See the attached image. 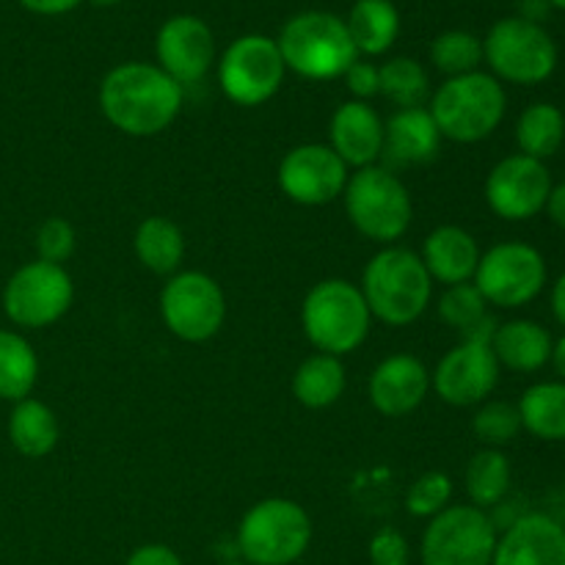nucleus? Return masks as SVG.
<instances>
[{
	"mask_svg": "<svg viewBox=\"0 0 565 565\" xmlns=\"http://www.w3.org/2000/svg\"><path fill=\"white\" fill-rule=\"evenodd\" d=\"M99 110L119 132L149 138L169 130L182 110V86L160 66L130 61L99 83Z\"/></svg>",
	"mask_w": 565,
	"mask_h": 565,
	"instance_id": "nucleus-1",
	"label": "nucleus"
},
{
	"mask_svg": "<svg viewBox=\"0 0 565 565\" xmlns=\"http://www.w3.org/2000/svg\"><path fill=\"white\" fill-rule=\"evenodd\" d=\"M359 290L373 318L392 329H403L428 312L430 298H434V279L417 252L386 246L364 265Z\"/></svg>",
	"mask_w": 565,
	"mask_h": 565,
	"instance_id": "nucleus-2",
	"label": "nucleus"
},
{
	"mask_svg": "<svg viewBox=\"0 0 565 565\" xmlns=\"http://www.w3.org/2000/svg\"><path fill=\"white\" fill-rule=\"evenodd\" d=\"M428 110L441 138L478 143L500 130L508 110L505 86L491 72L447 77L428 99Z\"/></svg>",
	"mask_w": 565,
	"mask_h": 565,
	"instance_id": "nucleus-3",
	"label": "nucleus"
},
{
	"mask_svg": "<svg viewBox=\"0 0 565 565\" xmlns=\"http://www.w3.org/2000/svg\"><path fill=\"white\" fill-rule=\"evenodd\" d=\"M281 61L307 81H334L359 58L345 20L329 11H303L285 22L279 39Z\"/></svg>",
	"mask_w": 565,
	"mask_h": 565,
	"instance_id": "nucleus-4",
	"label": "nucleus"
},
{
	"mask_svg": "<svg viewBox=\"0 0 565 565\" xmlns=\"http://www.w3.org/2000/svg\"><path fill=\"white\" fill-rule=\"evenodd\" d=\"M370 315L362 290L345 279H323L307 292L301 307V326L318 353L345 356L367 340Z\"/></svg>",
	"mask_w": 565,
	"mask_h": 565,
	"instance_id": "nucleus-5",
	"label": "nucleus"
},
{
	"mask_svg": "<svg viewBox=\"0 0 565 565\" xmlns=\"http://www.w3.org/2000/svg\"><path fill=\"white\" fill-rule=\"evenodd\" d=\"M342 199L359 235L381 246H395V241H401L412 226V193L395 171L379 163L353 171Z\"/></svg>",
	"mask_w": 565,
	"mask_h": 565,
	"instance_id": "nucleus-6",
	"label": "nucleus"
},
{
	"mask_svg": "<svg viewBox=\"0 0 565 565\" xmlns=\"http://www.w3.org/2000/svg\"><path fill=\"white\" fill-rule=\"evenodd\" d=\"M312 544V519L298 502L270 497L246 511L237 527V550L248 565H292Z\"/></svg>",
	"mask_w": 565,
	"mask_h": 565,
	"instance_id": "nucleus-7",
	"label": "nucleus"
},
{
	"mask_svg": "<svg viewBox=\"0 0 565 565\" xmlns=\"http://www.w3.org/2000/svg\"><path fill=\"white\" fill-rule=\"evenodd\" d=\"M557 44L544 25L524 17H505L494 22L483 39V61L500 83L539 86L557 70Z\"/></svg>",
	"mask_w": 565,
	"mask_h": 565,
	"instance_id": "nucleus-8",
	"label": "nucleus"
},
{
	"mask_svg": "<svg viewBox=\"0 0 565 565\" xmlns=\"http://www.w3.org/2000/svg\"><path fill=\"white\" fill-rule=\"evenodd\" d=\"M472 285L489 307L522 309L533 303L550 285V265L535 246L505 241L480 254Z\"/></svg>",
	"mask_w": 565,
	"mask_h": 565,
	"instance_id": "nucleus-9",
	"label": "nucleus"
},
{
	"mask_svg": "<svg viewBox=\"0 0 565 565\" xmlns=\"http://www.w3.org/2000/svg\"><path fill=\"white\" fill-rule=\"evenodd\" d=\"M497 524L475 505H450L430 519L419 544L423 565H491Z\"/></svg>",
	"mask_w": 565,
	"mask_h": 565,
	"instance_id": "nucleus-10",
	"label": "nucleus"
},
{
	"mask_svg": "<svg viewBox=\"0 0 565 565\" xmlns=\"http://www.w3.org/2000/svg\"><path fill=\"white\" fill-rule=\"evenodd\" d=\"M285 61H281L276 39L263 33H248L235 39L218 61V83L226 99L241 108H257L276 97L285 83Z\"/></svg>",
	"mask_w": 565,
	"mask_h": 565,
	"instance_id": "nucleus-11",
	"label": "nucleus"
},
{
	"mask_svg": "<svg viewBox=\"0 0 565 565\" xmlns=\"http://www.w3.org/2000/svg\"><path fill=\"white\" fill-rule=\"evenodd\" d=\"M75 285L64 265L33 259L17 268L3 287V312L20 329H47L72 307Z\"/></svg>",
	"mask_w": 565,
	"mask_h": 565,
	"instance_id": "nucleus-12",
	"label": "nucleus"
},
{
	"mask_svg": "<svg viewBox=\"0 0 565 565\" xmlns=\"http://www.w3.org/2000/svg\"><path fill=\"white\" fill-rule=\"evenodd\" d=\"M160 318L177 340H213L226 318L224 290L213 276L202 270H182L169 276L160 292Z\"/></svg>",
	"mask_w": 565,
	"mask_h": 565,
	"instance_id": "nucleus-13",
	"label": "nucleus"
},
{
	"mask_svg": "<svg viewBox=\"0 0 565 565\" xmlns=\"http://www.w3.org/2000/svg\"><path fill=\"white\" fill-rule=\"evenodd\" d=\"M500 362L491 351V337H463L441 356L430 373V390L456 408L480 406L500 384Z\"/></svg>",
	"mask_w": 565,
	"mask_h": 565,
	"instance_id": "nucleus-14",
	"label": "nucleus"
},
{
	"mask_svg": "<svg viewBox=\"0 0 565 565\" xmlns=\"http://www.w3.org/2000/svg\"><path fill=\"white\" fill-rule=\"evenodd\" d=\"M552 185H555V180H552L550 166L516 152L502 158L489 171L483 193L486 204H489L497 218L522 224V221L544 213Z\"/></svg>",
	"mask_w": 565,
	"mask_h": 565,
	"instance_id": "nucleus-15",
	"label": "nucleus"
},
{
	"mask_svg": "<svg viewBox=\"0 0 565 565\" xmlns=\"http://www.w3.org/2000/svg\"><path fill=\"white\" fill-rule=\"evenodd\" d=\"M348 166L329 143H301L279 163V188L301 207H320L345 193Z\"/></svg>",
	"mask_w": 565,
	"mask_h": 565,
	"instance_id": "nucleus-16",
	"label": "nucleus"
},
{
	"mask_svg": "<svg viewBox=\"0 0 565 565\" xmlns=\"http://www.w3.org/2000/svg\"><path fill=\"white\" fill-rule=\"evenodd\" d=\"M160 70L180 86L199 83L215 61V36L204 20L193 14H177L158 31Z\"/></svg>",
	"mask_w": 565,
	"mask_h": 565,
	"instance_id": "nucleus-17",
	"label": "nucleus"
},
{
	"mask_svg": "<svg viewBox=\"0 0 565 565\" xmlns=\"http://www.w3.org/2000/svg\"><path fill=\"white\" fill-rule=\"evenodd\" d=\"M370 403L384 417H408L430 392V370L412 353L386 356L370 375Z\"/></svg>",
	"mask_w": 565,
	"mask_h": 565,
	"instance_id": "nucleus-18",
	"label": "nucleus"
},
{
	"mask_svg": "<svg viewBox=\"0 0 565 565\" xmlns=\"http://www.w3.org/2000/svg\"><path fill=\"white\" fill-rule=\"evenodd\" d=\"M491 565H565V527L546 513H524L497 539Z\"/></svg>",
	"mask_w": 565,
	"mask_h": 565,
	"instance_id": "nucleus-19",
	"label": "nucleus"
},
{
	"mask_svg": "<svg viewBox=\"0 0 565 565\" xmlns=\"http://www.w3.org/2000/svg\"><path fill=\"white\" fill-rule=\"evenodd\" d=\"M329 147L348 169L375 166L384 154V121L370 103L348 99L331 116Z\"/></svg>",
	"mask_w": 565,
	"mask_h": 565,
	"instance_id": "nucleus-20",
	"label": "nucleus"
},
{
	"mask_svg": "<svg viewBox=\"0 0 565 565\" xmlns=\"http://www.w3.org/2000/svg\"><path fill=\"white\" fill-rule=\"evenodd\" d=\"M480 254L483 252H480L472 232H467L463 226L456 224H445L436 226V230L425 237L419 259H423L430 279L439 281V285L445 287H456L475 279Z\"/></svg>",
	"mask_w": 565,
	"mask_h": 565,
	"instance_id": "nucleus-21",
	"label": "nucleus"
},
{
	"mask_svg": "<svg viewBox=\"0 0 565 565\" xmlns=\"http://www.w3.org/2000/svg\"><path fill=\"white\" fill-rule=\"evenodd\" d=\"M439 147L441 132L428 108L395 110L384 121V154L395 166L430 163Z\"/></svg>",
	"mask_w": 565,
	"mask_h": 565,
	"instance_id": "nucleus-22",
	"label": "nucleus"
},
{
	"mask_svg": "<svg viewBox=\"0 0 565 565\" xmlns=\"http://www.w3.org/2000/svg\"><path fill=\"white\" fill-rule=\"evenodd\" d=\"M552 345H555V337L550 334V329L541 326L539 320L527 318L497 326L494 337H491V351H494L500 367L524 375L539 373L550 364Z\"/></svg>",
	"mask_w": 565,
	"mask_h": 565,
	"instance_id": "nucleus-23",
	"label": "nucleus"
},
{
	"mask_svg": "<svg viewBox=\"0 0 565 565\" xmlns=\"http://www.w3.org/2000/svg\"><path fill=\"white\" fill-rule=\"evenodd\" d=\"M61 439V425L53 408L42 401L14 403L9 414V441L20 456L25 458H44L55 450Z\"/></svg>",
	"mask_w": 565,
	"mask_h": 565,
	"instance_id": "nucleus-24",
	"label": "nucleus"
},
{
	"mask_svg": "<svg viewBox=\"0 0 565 565\" xmlns=\"http://www.w3.org/2000/svg\"><path fill=\"white\" fill-rule=\"evenodd\" d=\"M138 263L158 276L180 274V265L185 259V235L174 221L163 215H149L138 224L132 237Z\"/></svg>",
	"mask_w": 565,
	"mask_h": 565,
	"instance_id": "nucleus-25",
	"label": "nucleus"
},
{
	"mask_svg": "<svg viewBox=\"0 0 565 565\" xmlns=\"http://www.w3.org/2000/svg\"><path fill=\"white\" fill-rule=\"evenodd\" d=\"M359 55H384L401 33V14L390 0H356L345 20Z\"/></svg>",
	"mask_w": 565,
	"mask_h": 565,
	"instance_id": "nucleus-26",
	"label": "nucleus"
},
{
	"mask_svg": "<svg viewBox=\"0 0 565 565\" xmlns=\"http://www.w3.org/2000/svg\"><path fill=\"white\" fill-rule=\"evenodd\" d=\"M522 430L541 441H565V384L541 381L524 390L516 403Z\"/></svg>",
	"mask_w": 565,
	"mask_h": 565,
	"instance_id": "nucleus-27",
	"label": "nucleus"
},
{
	"mask_svg": "<svg viewBox=\"0 0 565 565\" xmlns=\"http://www.w3.org/2000/svg\"><path fill=\"white\" fill-rule=\"evenodd\" d=\"M348 384L345 364L340 356L315 353L298 364L292 375V395L307 408H329L342 397Z\"/></svg>",
	"mask_w": 565,
	"mask_h": 565,
	"instance_id": "nucleus-28",
	"label": "nucleus"
},
{
	"mask_svg": "<svg viewBox=\"0 0 565 565\" xmlns=\"http://www.w3.org/2000/svg\"><path fill=\"white\" fill-rule=\"evenodd\" d=\"M519 152L546 163L565 143V114L555 103H533L516 119Z\"/></svg>",
	"mask_w": 565,
	"mask_h": 565,
	"instance_id": "nucleus-29",
	"label": "nucleus"
},
{
	"mask_svg": "<svg viewBox=\"0 0 565 565\" xmlns=\"http://www.w3.org/2000/svg\"><path fill=\"white\" fill-rule=\"evenodd\" d=\"M39 379V359L22 334L0 329V401L20 403L33 392Z\"/></svg>",
	"mask_w": 565,
	"mask_h": 565,
	"instance_id": "nucleus-30",
	"label": "nucleus"
},
{
	"mask_svg": "<svg viewBox=\"0 0 565 565\" xmlns=\"http://www.w3.org/2000/svg\"><path fill=\"white\" fill-rule=\"evenodd\" d=\"M511 461H508L505 452L494 450V447H483V450L475 452L472 461L467 463V475H463L469 502L480 511L500 505L511 491Z\"/></svg>",
	"mask_w": 565,
	"mask_h": 565,
	"instance_id": "nucleus-31",
	"label": "nucleus"
},
{
	"mask_svg": "<svg viewBox=\"0 0 565 565\" xmlns=\"http://www.w3.org/2000/svg\"><path fill=\"white\" fill-rule=\"evenodd\" d=\"M436 309H439L441 323L450 326L452 331H461L463 337H494L497 323L489 315V303L472 281L447 287Z\"/></svg>",
	"mask_w": 565,
	"mask_h": 565,
	"instance_id": "nucleus-32",
	"label": "nucleus"
},
{
	"mask_svg": "<svg viewBox=\"0 0 565 565\" xmlns=\"http://www.w3.org/2000/svg\"><path fill=\"white\" fill-rule=\"evenodd\" d=\"M381 75V94L390 103L403 108H425L430 99V77L419 61L408 58V55H397L390 58L384 66H379Z\"/></svg>",
	"mask_w": 565,
	"mask_h": 565,
	"instance_id": "nucleus-33",
	"label": "nucleus"
},
{
	"mask_svg": "<svg viewBox=\"0 0 565 565\" xmlns=\"http://www.w3.org/2000/svg\"><path fill=\"white\" fill-rule=\"evenodd\" d=\"M430 64L447 77L469 75L483 64V39L469 31H445L430 44Z\"/></svg>",
	"mask_w": 565,
	"mask_h": 565,
	"instance_id": "nucleus-34",
	"label": "nucleus"
},
{
	"mask_svg": "<svg viewBox=\"0 0 565 565\" xmlns=\"http://www.w3.org/2000/svg\"><path fill=\"white\" fill-rule=\"evenodd\" d=\"M472 430L478 441H483L486 447L502 450V447H508L522 434V417H519V408L513 403L486 401L475 412Z\"/></svg>",
	"mask_w": 565,
	"mask_h": 565,
	"instance_id": "nucleus-35",
	"label": "nucleus"
},
{
	"mask_svg": "<svg viewBox=\"0 0 565 565\" xmlns=\"http://www.w3.org/2000/svg\"><path fill=\"white\" fill-rule=\"evenodd\" d=\"M452 500V480L445 472H425L408 486L406 511L417 519L439 516Z\"/></svg>",
	"mask_w": 565,
	"mask_h": 565,
	"instance_id": "nucleus-36",
	"label": "nucleus"
},
{
	"mask_svg": "<svg viewBox=\"0 0 565 565\" xmlns=\"http://www.w3.org/2000/svg\"><path fill=\"white\" fill-rule=\"evenodd\" d=\"M75 226L66 218H58V215L47 218L36 230V254L42 263L64 265L75 254Z\"/></svg>",
	"mask_w": 565,
	"mask_h": 565,
	"instance_id": "nucleus-37",
	"label": "nucleus"
},
{
	"mask_svg": "<svg viewBox=\"0 0 565 565\" xmlns=\"http://www.w3.org/2000/svg\"><path fill=\"white\" fill-rule=\"evenodd\" d=\"M370 565H412V546L395 527L375 530L367 544Z\"/></svg>",
	"mask_w": 565,
	"mask_h": 565,
	"instance_id": "nucleus-38",
	"label": "nucleus"
},
{
	"mask_svg": "<svg viewBox=\"0 0 565 565\" xmlns=\"http://www.w3.org/2000/svg\"><path fill=\"white\" fill-rule=\"evenodd\" d=\"M348 83V92L359 99V103H367L373 99L375 94H381V75H379V66L370 64V61L356 58L351 66H348L345 75Z\"/></svg>",
	"mask_w": 565,
	"mask_h": 565,
	"instance_id": "nucleus-39",
	"label": "nucleus"
},
{
	"mask_svg": "<svg viewBox=\"0 0 565 565\" xmlns=\"http://www.w3.org/2000/svg\"><path fill=\"white\" fill-rule=\"evenodd\" d=\"M125 565H185L171 546L166 544H143L127 557Z\"/></svg>",
	"mask_w": 565,
	"mask_h": 565,
	"instance_id": "nucleus-40",
	"label": "nucleus"
},
{
	"mask_svg": "<svg viewBox=\"0 0 565 565\" xmlns=\"http://www.w3.org/2000/svg\"><path fill=\"white\" fill-rule=\"evenodd\" d=\"M22 9L33 11V14L42 17H55V14H66V11L75 9L81 0H17Z\"/></svg>",
	"mask_w": 565,
	"mask_h": 565,
	"instance_id": "nucleus-41",
	"label": "nucleus"
},
{
	"mask_svg": "<svg viewBox=\"0 0 565 565\" xmlns=\"http://www.w3.org/2000/svg\"><path fill=\"white\" fill-rule=\"evenodd\" d=\"M544 213H546V218L557 226V230L565 232V180L552 185V193H550V199H546Z\"/></svg>",
	"mask_w": 565,
	"mask_h": 565,
	"instance_id": "nucleus-42",
	"label": "nucleus"
},
{
	"mask_svg": "<svg viewBox=\"0 0 565 565\" xmlns=\"http://www.w3.org/2000/svg\"><path fill=\"white\" fill-rule=\"evenodd\" d=\"M550 307H552V315H555L557 326H561V329L565 331V270L561 276H557L555 285H552Z\"/></svg>",
	"mask_w": 565,
	"mask_h": 565,
	"instance_id": "nucleus-43",
	"label": "nucleus"
},
{
	"mask_svg": "<svg viewBox=\"0 0 565 565\" xmlns=\"http://www.w3.org/2000/svg\"><path fill=\"white\" fill-rule=\"evenodd\" d=\"M550 9L552 6L546 3V0H522V17L530 22H539V25H541V20L550 14Z\"/></svg>",
	"mask_w": 565,
	"mask_h": 565,
	"instance_id": "nucleus-44",
	"label": "nucleus"
},
{
	"mask_svg": "<svg viewBox=\"0 0 565 565\" xmlns=\"http://www.w3.org/2000/svg\"><path fill=\"white\" fill-rule=\"evenodd\" d=\"M550 364H552V367H555L557 381H563V384H565V334L557 337L555 345H552V359H550Z\"/></svg>",
	"mask_w": 565,
	"mask_h": 565,
	"instance_id": "nucleus-45",
	"label": "nucleus"
},
{
	"mask_svg": "<svg viewBox=\"0 0 565 565\" xmlns=\"http://www.w3.org/2000/svg\"><path fill=\"white\" fill-rule=\"evenodd\" d=\"M92 6H99V9H110V6H119L121 0H88Z\"/></svg>",
	"mask_w": 565,
	"mask_h": 565,
	"instance_id": "nucleus-46",
	"label": "nucleus"
},
{
	"mask_svg": "<svg viewBox=\"0 0 565 565\" xmlns=\"http://www.w3.org/2000/svg\"><path fill=\"white\" fill-rule=\"evenodd\" d=\"M546 3H550L552 9H561V11H565V0H546Z\"/></svg>",
	"mask_w": 565,
	"mask_h": 565,
	"instance_id": "nucleus-47",
	"label": "nucleus"
},
{
	"mask_svg": "<svg viewBox=\"0 0 565 565\" xmlns=\"http://www.w3.org/2000/svg\"><path fill=\"white\" fill-rule=\"evenodd\" d=\"M224 565H248V563H224Z\"/></svg>",
	"mask_w": 565,
	"mask_h": 565,
	"instance_id": "nucleus-48",
	"label": "nucleus"
}]
</instances>
